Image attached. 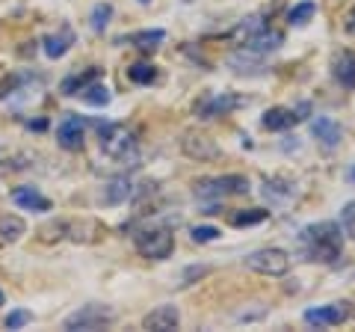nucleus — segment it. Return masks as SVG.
<instances>
[{
    "label": "nucleus",
    "instance_id": "f257e3e1",
    "mask_svg": "<svg viewBox=\"0 0 355 332\" xmlns=\"http://www.w3.org/2000/svg\"><path fill=\"white\" fill-rule=\"evenodd\" d=\"M299 247L308 261L320 264H338L343 252V229L335 219H323V223H311L299 231Z\"/></svg>",
    "mask_w": 355,
    "mask_h": 332
},
{
    "label": "nucleus",
    "instance_id": "f03ea898",
    "mask_svg": "<svg viewBox=\"0 0 355 332\" xmlns=\"http://www.w3.org/2000/svg\"><path fill=\"white\" fill-rule=\"evenodd\" d=\"M252 190V181L246 175H216V179H198L196 181V199L198 202H219V199L228 196H246Z\"/></svg>",
    "mask_w": 355,
    "mask_h": 332
},
{
    "label": "nucleus",
    "instance_id": "7ed1b4c3",
    "mask_svg": "<svg viewBox=\"0 0 355 332\" xmlns=\"http://www.w3.org/2000/svg\"><path fill=\"white\" fill-rule=\"evenodd\" d=\"M116 320H119L116 308L101 306V303H89V306L77 308V312H71L69 317H65L62 320V329L65 332H98V329L113 326Z\"/></svg>",
    "mask_w": 355,
    "mask_h": 332
},
{
    "label": "nucleus",
    "instance_id": "20e7f679",
    "mask_svg": "<svg viewBox=\"0 0 355 332\" xmlns=\"http://www.w3.org/2000/svg\"><path fill=\"white\" fill-rule=\"evenodd\" d=\"M133 247H137L142 258L166 261L175 252V235H172V229H166V226H151V229H142L133 235Z\"/></svg>",
    "mask_w": 355,
    "mask_h": 332
},
{
    "label": "nucleus",
    "instance_id": "39448f33",
    "mask_svg": "<svg viewBox=\"0 0 355 332\" xmlns=\"http://www.w3.org/2000/svg\"><path fill=\"white\" fill-rule=\"evenodd\" d=\"M243 264H246V270H252V273L275 276V279H279V276L291 270V256L279 247H266V249H254L252 256H246Z\"/></svg>",
    "mask_w": 355,
    "mask_h": 332
},
{
    "label": "nucleus",
    "instance_id": "423d86ee",
    "mask_svg": "<svg viewBox=\"0 0 355 332\" xmlns=\"http://www.w3.org/2000/svg\"><path fill=\"white\" fill-rule=\"evenodd\" d=\"M246 104V98L243 95H234V92H219V95H205L202 101H196V110L193 113L198 116V119H216V116H225V113H231V110H237V107H243Z\"/></svg>",
    "mask_w": 355,
    "mask_h": 332
},
{
    "label": "nucleus",
    "instance_id": "0eeeda50",
    "mask_svg": "<svg viewBox=\"0 0 355 332\" xmlns=\"http://www.w3.org/2000/svg\"><path fill=\"white\" fill-rule=\"evenodd\" d=\"M101 149H104L107 158H113V160H137V137L121 125H116L101 140Z\"/></svg>",
    "mask_w": 355,
    "mask_h": 332
},
{
    "label": "nucleus",
    "instance_id": "6e6552de",
    "mask_svg": "<svg viewBox=\"0 0 355 332\" xmlns=\"http://www.w3.org/2000/svg\"><path fill=\"white\" fill-rule=\"evenodd\" d=\"M349 315H352V303L338 300V303H329V306H320V308H308L305 324L314 326V329H326V326H338L343 320H349Z\"/></svg>",
    "mask_w": 355,
    "mask_h": 332
},
{
    "label": "nucleus",
    "instance_id": "1a4fd4ad",
    "mask_svg": "<svg viewBox=\"0 0 355 332\" xmlns=\"http://www.w3.org/2000/svg\"><path fill=\"white\" fill-rule=\"evenodd\" d=\"M181 151L187 154L190 160H216L219 158V146H216V140H210L207 134H202V131H184V137H181Z\"/></svg>",
    "mask_w": 355,
    "mask_h": 332
},
{
    "label": "nucleus",
    "instance_id": "9d476101",
    "mask_svg": "<svg viewBox=\"0 0 355 332\" xmlns=\"http://www.w3.org/2000/svg\"><path fill=\"white\" fill-rule=\"evenodd\" d=\"M57 142L65 151H80L86 142V119L69 113L57 128Z\"/></svg>",
    "mask_w": 355,
    "mask_h": 332
},
{
    "label": "nucleus",
    "instance_id": "9b49d317",
    "mask_svg": "<svg viewBox=\"0 0 355 332\" xmlns=\"http://www.w3.org/2000/svg\"><path fill=\"white\" fill-rule=\"evenodd\" d=\"M178 324H181L178 306H157L154 312L142 317V329H148V332H175Z\"/></svg>",
    "mask_w": 355,
    "mask_h": 332
},
{
    "label": "nucleus",
    "instance_id": "f8f14e48",
    "mask_svg": "<svg viewBox=\"0 0 355 332\" xmlns=\"http://www.w3.org/2000/svg\"><path fill=\"white\" fill-rule=\"evenodd\" d=\"M225 65H228L231 72H237V74H261L263 72V53H258V51H252V48L243 45L240 51L228 53Z\"/></svg>",
    "mask_w": 355,
    "mask_h": 332
},
{
    "label": "nucleus",
    "instance_id": "ddd939ff",
    "mask_svg": "<svg viewBox=\"0 0 355 332\" xmlns=\"http://www.w3.org/2000/svg\"><path fill=\"white\" fill-rule=\"evenodd\" d=\"M329 69L343 90H355V51H335Z\"/></svg>",
    "mask_w": 355,
    "mask_h": 332
},
{
    "label": "nucleus",
    "instance_id": "4468645a",
    "mask_svg": "<svg viewBox=\"0 0 355 332\" xmlns=\"http://www.w3.org/2000/svg\"><path fill=\"white\" fill-rule=\"evenodd\" d=\"M12 202L18 208H24V211H33V214H48L53 208L51 199L42 196L36 187H15V190H12Z\"/></svg>",
    "mask_w": 355,
    "mask_h": 332
},
{
    "label": "nucleus",
    "instance_id": "2eb2a0df",
    "mask_svg": "<svg viewBox=\"0 0 355 332\" xmlns=\"http://www.w3.org/2000/svg\"><path fill=\"white\" fill-rule=\"evenodd\" d=\"M311 134L323 142L326 149H338L340 140H343L340 125L335 119H329V116H314V119H311Z\"/></svg>",
    "mask_w": 355,
    "mask_h": 332
},
{
    "label": "nucleus",
    "instance_id": "dca6fc26",
    "mask_svg": "<svg viewBox=\"0 0 355 332\" xmlns=\"http://www.w3.org/2000/svg\"><path fill=\"white\" fill-rule=\"evenodd\" d=\"M261 125L266 131H272V134H279V131H291L293 125H299V122H296L293 107H270L261 116Z\"/></svg>",
    "mask_w": 355,
    "mask_h": 332
},
{
    "label": "nucleus",
    "instance_id": "f3484780",
    "mask_svg": "<svg viewBox=\"0 0 355 332\" xmlns=\"http://www.w3.org/2000/svg\"><path fill=\"white\" fill-rule=\"evenodd\" d=\"M133 190H137V187H133V181L121 175V179H113V181L104 184L101 202H104V205H125L128 199H133Z\"/></svg>",
    "mask_w": 355,
    "mask_h": 332
},
{
    "label": "nucleus",
    "instance_id": "a211bd4d",
    "mask_svg": "<svg viewBox=\"0 0 355 332\" xmlns=\"http://www.w3.org/2000/svg\"><path fill=\"white\" fill-rule=\"evenodd\" d=\"M246 48L258 51V53H270V51H279L284 45V33L282 30H272V27H263L261 33H254L249 42H243Z\"/></svg>",
    "mask_w": 355,
    "mask_h": 332
},
{
    "label": "nucleus",
    "instance_id": "6ab92c4d",
    "mask_svg": "<svg viewBox=\"0 0 355 332\" xmlns=\"http://www.w3.org/2000/svg\"><path fill=\"white\" fill-rule=\"evenodd\" d=\"M119 42H130L137 51H142V53H154L157 51L163 42H166V30H139V33H130L128 39H119Z\"/></svg>",
    "mask_w": 355,
    "mask_h": 332
},
{
    "label": "nucleus",
    "instance_id": "aec40b11",
    "mask_svg": "<svg viewBox=\"0 0 355 332\" xmlns=\"http://www.w3.org/2000/svg\"><path fill=\"white\" fill-rule=\"evenodd\" d=\"M98 77H101V69H98V65H92V69H86V72L69 74V77H65V81L60 83V92H62V95H80L89 83L98 81Z\"/></svg>",
    "mask_w": 355,
    "mask_h": 332
},
{
    "label": "nucleus",
    "instance_id": "412c9836",
    "mask_svg": "<svg viewBox=\"0 0 355 332\" xmlns=\"http://www.w3.org/2000/svg\"><path fill=\"white\" fill-rule=\"evenodd\" d=\"M71 42H74V33L69 27H62V33H51V36H44L42 45H44V53H48L51 60H60V57H65V51H69Z\"/></svg>",
    "mask_w": 355,
    "mask_h": 332
},
{
    "label": "nucleus",
    "instance_id": "4be33fe9",
    "mask_svg": "<svg viewBox=\"0 0 355 332\" xmlns=\"http://www.w3.org/2000/svg\"><path fill=\"white\" fill-rule=\"evenodd\" d=\"M293 193H296V184L287 179H266L263 181V196L270 199L272 205H282L287 199H293Z\"/></svg>",
    "mask_w": 355,
    "mask_h": 332
},
{
    "label": "nucleus",
    "instance_id": "5701e85b",
    "mask_svg": "<svg viewBox=\"0 0 355 332\" xmlns=\"http://www.w3.org/2000/svg\"><path fill=\"white\" fill-rule=\"evenodd\" d=\"M27 235V223L18 214H3L0 217V240L3 243H15Z\"/></svg>",
    "mask_w": 355,
    "mask_h": 332
},
{
    "label": "nucleus",
    "instance_id": "b1692460",
    "mask_svg": "<svg viewBox=\"0 0 355 332\" xmlns=\"http://www.w3.org/2000/svg\"><path fill=\"white\" fill-rule=\"evenodd\" d=\"M89 231H104V226L95 223V219H83V223H71L65 229V235L74 243H95V235H89Z\"/></svg>",
    "mask_w": 355,
    "mask_h": 332
},
{
    "label": "nucleus",
    "instance_id": "393cba45",
    "mask_svg": "<svg viewBox=\"0 0 355 332\" xmlns=\"http://www.w3.org/2000/svg\"><path fill=\"white\" fill-rule=\"evenodd\" d=\"M266 217H270V211H266V208H243V211L231 214V226H234V229H246V226H261Z\"/></svg>",
    "mask_w": 355,
    "mask_h": 332
},
{
    "label": "nucleus",
    "instance_id": "a878e982",
    "mask_svg": "<svg viewBox=\"0 0 355 332\" xmlns=\"http://www.w3.org/2000/svg\"><path fill=\"white\" fill-rule=\"evenodd\" d=\"M263 27H270V24L263 21V15H249V18H243L240 24L234 27V33H231V36H234V39L240 42V45H243V42H249V39L254 36V33H261Z\"/></svg>",
    "mask_w": 355,
    "mask_h": 332
},
{
    "label": "nucleus",
    "instance_id": "bb28decb",
    "mask_svg": "<svg viewBox=\"0 0 355 332\" xmlns=\"http://www.w3.org/2000/svg\"><path fill=\"white\" fill-rule=\"evenodd\" d=\"M314 15H317V3L314 0H302V3H296L291 13H287V24L291 27H305Z\"/></svg>",
    "mask_w": 355,
    "mask_h": 332
},
{
    "label": "nucleus",
    "instance_id": "cd10ccee",
    "mask_svg": "<svg viewBox=\"0 0 355 332\" xmlns=\"http://www.w3.org/2000/svg\"><path fill=\"white\" fill-rule=\"evenodd\" d=\"M80 95H83V101H86L89 107H107V104H110V98H113L107 86H104V83H98V81L89 83Z\"/></svg>",
    "mask_w": 355,
    "mask_h": 332
},
{
    "label": "nucleus",
    "instance_id": "c85d7f7f",
    "mask_svg": "<svg viewBox=\"0 0 355 332\" xmlns=\"http://www.w3.org/2000/svg\"><path fill=\"white\" fill-rule=\"evenodd\" d=\"M128 81L139 83V86L154 83V81H157V69L148 65V63H133V65H128Z\"/></svg>",
    "mask_w": 355,
    "mask_h": 332
},
{
    "label": "nucleus",
    "instance_id": "c756f323",
    "mask_svg": "<svg viewBox=\"0 0 355 332\" xmlns=\"http://www.w3.org/2000/svg\"><path fill=\"white\" fill-rule=\"evenodd\" d=\"M110 18H113V3H98V6L92 9V15H89L95 33H104L107 24H110Z\"/></svg>",
    "mask_w": 355,
    "mask_h": 332
},
{
    "label": "nucleus",
    "instance_id": "7c9ffc66",
    "mask_svg": "<svg viewBox=\"0 0 355 332\" xmlns=\"http://www.w3.org/2000/svg\"><path fill=\"white\" fill-rule=\"evenodd\" d=\"M190 238H193L196 243H214V240L222 238V231H219L216 226H193V229H190Z\"/></svg>",
    "mask_w": 355,
    "mask_h": 332
},
{
    "label": "nucleus",
    "instance_id": "2f4dec72",
    "mask_svg": "<svg viewBox=\"0 0 355 332\" xmlns=\"http://www.w3.org/2000/svg\"><path fill=\"white\" fill-rule=\"evenodd\" d=\"M340 223H343V231L355 240V199L340 208Z\"/></svg>",
    "mask_w": 355,
    "mask_h": 332
},
{
    "label": "nucleus",
    "instance_id": "473e14b6",
    "mask_svg": "<svg viewBox=\"0 0 355 332\" xmlns=\"http://www.w3.org/2000/svg\"><path fill=\"white\" fill-rule=\"evenodd\" d=\"M33 320V315L30 312H24V308H15L12 315H6V320H3V326L6 329H24L27 324Z\"/></svg>",
    "mask_w": 355,
    "mask_h": 332
},
{
    "label": "nucleus",
    "instance_id": "72a5a7b5",
    "mask_svg": "<svg viewBox=\"0 0 355 332\" xmlns=\"http://www.w3.org/2000/svg\"><path fill=\"white\" fill-rule=\"evenodd\" d=\"M210 273V267L207 264H193V267H187L184 273H181V285H193V282H198L202 276H207Z\"/></svg>",
    "mask_w": 355,
    "mask_h": 332
},
{
    "label": "nucleus",
    "instance_id": "f704fd0d",
    "mask_svg": "<svg viewBox=\"0 0 355 332\" xmlns=\"http://www.w3.org/2000/svg\"><path fill=\"white\" fill-rule=\"evenodd\" d=\"M311 110H314V107H311V101H299V104L293 107V113H296V122H305V119L311 116Z\"/></svg>",
    "mask_w": 355,
    "mask_h": 332
},
{
    "label": "nucleus",
    "instance_id": "c9c22d12",
    "mask_svg": "<svg viewBox=\"0 0 355 332\" xmlns=\"http://www.w3.org/2000/svg\"><path fill=\"white\" fill-rule=\"evenodd\" d=\"M343 30H347L349 36H355V6L347 13V18H343Z\"/></svg>",
    "mask_w": 355,
    "mask_h": 332
},
{
    "label": "nucleus",
    "instance_id": "e433bc0d",
    "mask_svg": "<svg viewBox=\"0 0 355 332\" xmlns=\"http://www.w3.org/2000/svg\"><path fill=\"white\" fill-rule=\"evenodd\" d=\"M343 179H347L349 184H355V163L349 166V169H347V172H343Z\"/></svg>",
    "mask_w": 355,
    "mask_h": 332
},
{
    "label": "nucleus",
    "instance_id": "4c0bfd02",
    "mask_svg": "<svg viewBox=\"0 0 355 332\" xmlns=\"http://www.w3.org/2000/svg\"><path fill=\"white\" fill-rule=\"evenodd\" d=\"M139 3H142V6H148V3H151V0H139Z\"/></svg>",
    "mask_w": 355,
    "mask_h": 332
},
{
    "label": "nucleus",
    "instance_id": "58836bf2",
    "mask_svg": "<svg viewBox=\"0 0 355 332\" xmlns=\"http://www.w3.org/2000/svg\"><path fill=\"white\" fill-rule=\"evenodd\" d=\"M0 306H3V291H0Z\"/></svg>",
    "mask_w": 355,
    "mask_h": 332
},
{
    "label": "nucleus",
    "instance_id": "ea45409f",
    "mask_svg": "<svg viewBox=\"0 0 355 332\" xmlns=\"http://www.w3.org/2000/svg\"><path fill=\"white\" fill-rule=\"evenodd\" d=\"M184 3H193V0H184Z\"/></svg>",
    "mask_w": 355,
    "mask_h": 332
}]
</instances>
